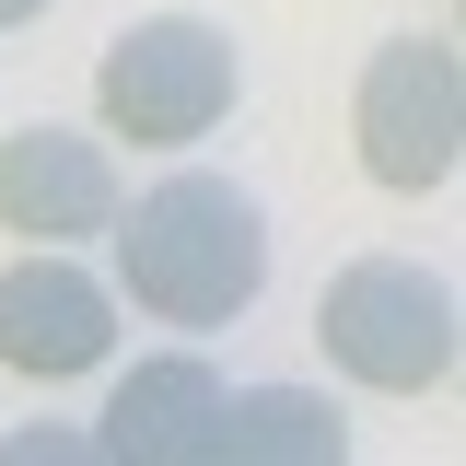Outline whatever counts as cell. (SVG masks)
Instances as JSON below:
<instances>
[{
    "mask_svg": "<svg viewBox=\"0 0 466 466\" xmlns=\"http://www.w3.org/2000/svg\"><path fill=\"white\" fill-rule=\"evenodd\" d=\"M315 350L350 385H373V397H443L455 350H466L455 280L420 268V257H350L339 280L315 291Z\"/></svg>",
    "mask_w": 466,
    "mask_h": 466,
    "instance_id": "obj_2",
    "label": "cell"
},
{
    "mask_svg": "<svg viewBox=\"0 0 466 466\" xmlns=\"http://www.w3.org/2000/svg\"><path fill=\"white\" fill-rule=\"evenodd\" d=\"M116 280L82 268V245H24L0 268V373L24 385H82L116 361Z\"/></svg>",
    "mask_w": 466,
    "mask_h": 466,
    "instance_id": "obj_5",
    "label": "cell"
},
{
    "mask_svg": "<svg viewBox=\"0 0 466 466\" xmlns=\"http://www.w3.org/2000/svg\"><path fill=\"white\" fill-rule=\"evenodd\" d=\"M106 245H116V303H140L152 327H187V339L233 327L268 291V210L210 164H175L140 198H116Z\"/></svg>",
    "mask_w": 466,
    "mask_h": 466,
    "instance_id": "obj_1",
    "label": "cell"
},
{
    "mask_svg": "<svg viewBox=\"0 0 466 466\" xmlns=\"http://www.w3.org/2000/svg\"><path fill=\"white\" fill-rule=\"evenodd\" d=\"M35 12H58V0H0V35H12V24H35Z\"/></svg>",
    "mask_w": 466,
    "mask_h": 466,
    "instance_id": "obj_10",
    "label": "cell"
},
{
    "mask_svg": "<svg viewBox=\"0 0 466 466\" xmlns=\"http://www.w3.org/2000/svg\"><path fill=\"white\" fill-rule=\"evenodd\" d=\"M350 455V408L315 385H233L222 397V455L210 466H339Z\"/></svg>",
    "mask_w": 466,
    "mask_h": 466,
    "instance_id": "obj_8",
    "label": "cell"
},
{
    "mask_svg": "<svg viewBox=\"0 0 466 466\" xmlns=\"http://www.w3.org/2000/svg\"><path fill=\"white\" fill-rule=\"evenodd\" d=\"M116 198L128 187H116V152L94 128L35 116V128L0 140V233H24V245H94L116 222Z\"/></svg>",
    "mask_w": 466,
    "mask_h": 466,
    "instance_id": "obj_7",
    "label": "cell"
},
{
    "mask_svg": "<svg viewBox=\"0 0 466 466\" xmlns=\"http://www.w3.org/2000/svg\"><path fill=\"white\" fill-rule=\"evenodd\" d=\"M222 373H210V350H140L128 373L106 385L94 408V455L116 466H210L222 455Z\"/></svg>",
    "mask_w": 466,
    "mask_h": 466,
    "instance_id": "obj_6",
    "label": "cell"
},
{
    "mask_svg": "<svg viewBox=\"0 0 466 466\" xmlns=\"http://www.w3.org/2000/svg\"><path fill=\"white\" fill-rule=\"evenodd\" d=\"M0 455L12 466H70V455H94V431H12Z\"/></svg>",
    "mask_w": 466,
    "mask_h": 466,
    "instance_id": "obj_9",
    "label": "cell"
},
{
    "mask_svg": "<svg viewBox=\"0 0 466 466\" xmlns=\"http://www.w3.org/2000/svg\"><path fill=\"white\" fill-rule=\"evenodd\" d=\"M350 152L385 198H443L466 175V58L455 35H385L350 82Z\"/></svg>",
    "mask_w": 466,
    "mask_h": 466,
    "instance_id": "obj_4",
    "label": "cell"
},
{
    "mask_svg": "<svg viewBox=\"0 0 466 466\" xmlns=\"http://www.w3.org/2000/svg\"><path fill=\"white\" fill-rule=\"evenodd\" d=\"M233 94H245V47L210 12H140L94 58V116L106 140H140V152H198L233 116Z\"/></svg>",
    "mask_w": 466,
    "mask_h": 466,
    "instance_id": "obj_3",
    "label": "cell"
}]
</instances>
